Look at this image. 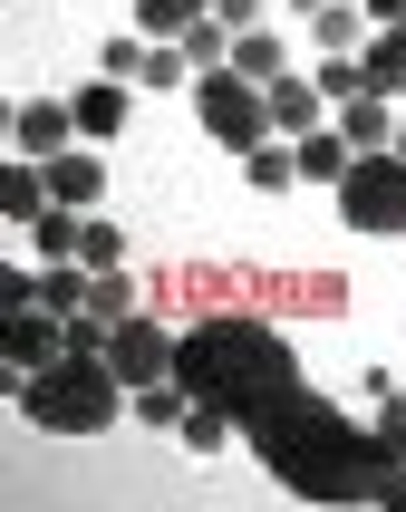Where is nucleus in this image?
Instances as JSON below:
<instances>
[{"instance_id":"22","label":"nucleus","mask_w":406,"mask_h":512,"mask_svg":"<svg viewBox=\"0 0 406 512\" xmlns=\"http://www.w3.org/2000/svg\"><path fill=\"white\" fill-rule=\"evenodd\" d=\"M319 97H329V107H348V97H368V58H358V49L319 58Z\"/></svg>"},{"instance_id":"19","label":"nucleus","mask_w":406,"mask_h":512,"mask_svg":"<svg viewBox=\"0 0 406 512\" xmlns=\"http://www.w3.org/2000/svg\"><path fill=\"white\" fill-rule=\"evenodd\" d=\"M184 416H194V397H184V377H155V387H136V426L174 435Z\"/></svg>"},{"instance_id":"27","label":"nucleus","mask_w":406,"mask_h":512,"mask_svg":"<svg viewBox=\"0 0 406 512\" xmlns=\"http://www.w3.org/2000/svg\"><path fill=\"white\" fill-rule=\"evenodd\" d=\"M377 435H387V455L406 464V387H397V397H377Z\"/></svg>"},{"instance_id":"29","label":"nucleus","mask_w":406,"mask_h":512,"mask_svg":"<svg viewBox=\"0 0 406 512\" xmlns=\"http://www.w3.org/2000/svg\"><path fill=\"white\" fill-rule=\"evenodd\" d=\"M290 10H329V0H290Z\"/></svg>"},{"instance_id":"15","label":"nucleus","mask_w":406,"mask_h":512,"mask_svg":"<svg viewBox=\"0 0 406 512\" xmlns=\"http://www.w3.org/2000/svg\"><path fill=\"white\" fill-rule=\"evenodd\" d=\"M242 174H252V194H290V184H300V145L261 136L252 155H242Z\"/></svg>"},{"instance_id":"14","label":"nucleus","mask_w":406,"mask_h":512,"mask_svg":"<svg viewBox=\"0 0 406 512\" xmlns=\"http://www.w3.org/2000/svg\"><path fill=\"white\" fill-rule=\"evenodd\" d=\"M368 87L377 97H406V20H387V29H368Z\"/></svg>"},{"instance_id":"10","label":"nucleus","mask_w":406,"mask_h":512,"mask_svg":"<svg viewBox=\"0 0 406 512\" xmlns=\"http://www.w3.org/2000/svg\"><path fill=\"white\" fill-rule=\"evenodd\" d=\"M319 107H329V97H319V78H271V136H310L319 126Z\"/></svg>"},{"instance_id":"4","label":"nucleus","mask_w":406,"mask_h":512,"mask_svg":"<svg viewBox=\"0 0 406 512\" xmlns=\"http://www.w3.org/2000/svg\"><path fill=\"white\" fill-rule=\"evenodd\" d=\"M165 300H242L252 290L261 310H348L339 281H310V271H165Z\"/></svg>"},{"instance_id":"2","label":"nucleus","mask_w":406,"mask_h":512,"mask_svg":"<svg viewBox=\"0 0 406 512\" xmlns=\"http://www.w3.org/2000/svg\"><path fill=\"white\" fill-rule=\"evenodd\" d=\"M174 377H184V397L223 406L232 426H242V416H261L271 397L300 387V358L271 329V310H203L184 329V348H174Z\"/></svg>"},{"instance_id":"16","label":"nucleus","mask_w":406,"mask_h":512,"mask_svg":"<svg viewBox=\"0 0 406 512\" xmlns=\"http://www.w3.org/2000/svg\"><path fill=\"white\" fill-rule=\"evenodd\" d=\"M339 136L358 145V155H368V145H397V116H387V97H377V87H368V97H348V107H339Z\"/></svg>"},{"instance_id":"9","label":"nucleus","mask_w":406,"mask_h":512,"mask_svg":"<svg viewBox=\"0 0 406 512\" xmlns=\"http://www.w3.org/2000/svg\"><path fill=\"white\" fill-rule=\"evenodd\" d=\"M49 203H58V194H49V165H39V155H10V165H0V213H10L20 232L39 223Z\"/></svg>"},{"instance_id":"18","label":"nucleus","mask_w":406,"mask_h":512,"mask_svg":"<svg viewBox=\"0 0 406 512\" xmlns=\"http://www.w3.org/2000/svg\"><path fill=\"white\" fill-rule=\"evenodd\" d=\"M223 68H242L252 87H271L290 58H281V39H271V29H232V58H223Z\"/></svg>"},{"instance_id":"28","label":"nucleus","mask_w":406,"mask_h":512,"mask_svg":"<svg viewBox=\"0 0 406 512\" xmlns=\"http://www.w3.org/2000/svg\"><path fill=\"white\" fill-rule=\"evenodd\" d=\"M358 10H368L377 29H387V20H406V0H358Z\"/></svg>"},{"instance_id":"13","label":"nucleus","mask_w":406,"mask_h":512,"mask_svg":"<svg viewBox=\"0 0 406 512\" xmlns=\"http://www.w3.org/2000/svg\"><path fill=\"white\" fill-rule=\"evenodd\" d=\"M300 145V184H339L348 165H358V145L339 136V126H310V136H290Z\"/></svg>"},{"instance_id":"1","label":"nucleus","mask_w":406,"mask_h":512,"mask_svg":"<svg viewBox=\"0 0 406 512\" xmlns=\"http://www.w3.org/2000/svg\"><path fill=\"white\" fill-rule=\"evenodd\" d=\"M242 445H252V455L271 464V484L300 493V503H387V484L406 474V464L387 455L377 416L368 426L339 416V397H319L310 377H300L290 397H271L261 416H242Z\"/></svg>"},{"instance_id":"24","label":"nucleus","mask_w":406,"mask_h":512,"mask_svg":"<svg viewBox=\"0 0 406 512\" xmlns=\"http://www.w3.org/2000/svg\"><path fill=\"white\" fill-rule=\"evenodd\" d=\"M194 78V58H184V39H165V49H145V78L136 87H184Z\"/></svg>"},{"instance_id":"30","label":"nucleus","mask_w":406,"mask_h":512,"mask_svg":"<svg viewBox=\"0 0 406 512\" xmlns=\"http://www.w3.org/2000/svg\"><path fill=\"white\" fill-rule=\"evenodd\" d=\"M397 155H406V116H397Z\"/></svg>"},{"instance_id":"26","label":"nucleus","mask_w":406,"mask_h":512,"mask_svg":"<svg viewBox=\"0 0 406 512\" xmlns=\"http://www.w3.org/2000/svg\"><path fill=\"white\" fill-rule=\"evenodd\" d=\"M97 78H145V39H107L97 49Z\"/></svg>"},{"instance_id":"6","label":"nucleus","mask_w":406,"mask_h":512,"mask_svg":"<svg viewBox=\"0 0 406 512\" xmlns=\"http://www.w3.org/2000/svg\"><path fill=\"white\" fill-rule=\"evenodd\" d=\"M194 116H203V136H213V145L252 155V145L271 136V87H252L242 68H203V78H194Z\"/></svg>"},{"instance_id":"11","label":"nucleus","mask_w":406,"mask_h":512,"mask_svg":"<svg viewBox=\"0 0 406 512\" xmlns=\"http://www.w3.org/2000/svg\"><path fill=\"white\" fill-rule=\"evenodd\" d=\"M68 107H78V136H87V145H116V126H126V78H97V87H78Z\"/></svg>"},{"instance_id":"3","label":"nucleus","mask_w":406,"mask_h":512,"mask_svg":"<svg viewBox=\"0 0 406 512\" xmlns=\"http://www.w3.org/2000/svg\"><path fill=\"white\" fill-rule=\"evenodd\" d=\"M10 406L39 435H107L116 416H136V387L116 377V358H49L10 377Z\"/></svg>"},{"instance_id":"5","label":"nucleus","mask_w":406,"mask_h":512,"mask_svg":"<svg viewBox=\"0 0 406 512\" xmlns=\"http://www.w3.org/2000/svg\"><path fill=\"white\" fill-rule=\"evenodd\" d=\"M339 223L377 232V242H406V155L397 145H368V155L339 174Z\"/></svg>"},{"instance_id":"8","label":"nucleus","mask_w":406,"mask_h":512,"mask_svg":"<svg viewBox=\"0 0 406 512\" xmlns=\"http://www.w3.org/2000/svg\"><path fill=\"white\" fill-rule=\"evenodd\" d=\"M10 136H20V155H68V136H78V107H49V97H29L20 116H10Z\"/></svg>"},{"instance_id":"21","label":"nucleus","mask_w":406,"mask_h":512,"mask_svg":"<svg viewBox=\"0 0 406 512\" xmlns=\"http://www.w3.org/2000/svg\"><path fill=\"white\" fill-rule=\"evenodd\" d=\"M203 10H213V0H136V29H145V39H184Z\"/></svg>"},{"instance_id":"25","label":"nucleus","mask_w":406,"mask_h":512,"mask_svg":"<svg viewBox=\"0 0 406 512\" xmlns=\"http://www.w3.org/2000/svg\"><path fill=\"white\" fill-rule=\"evenodd\" d=\"M78 261H87V271H116V261H126V232H116V223H87Z\"/></svg>"},{"instance_id":"7","label":"nucleus","mask_w":406,"mask_h":512,"mask_svg":"<svg viewBox=\"0 0 406 512\" xmlns=\"http://www.w3.org/2000/svg\"><path fill=\"white\" fill-rule=\"evenodd\" d=\"M174 348H184V329H165V319H116L107 329V358L126 387H155V377H174Z\"/></svg>"},{"instance_id":"20","label":"nucleus","mask_w":406,"mask_h":512,"mask_svg":"<svg viewBox=\"0 0 406 512\" xmlns=\"http://www.w3.org/2000/svg\"><path fill=\"white\" fill-rule=\"evenodd\" d=\"M29 242H39V261H78V242H87V223L68 213V203H49L39 223H29Z\"/></svg>"},{"instance_id":"17","label":"nucleus","mask_w":406,"mask_h":512,"mask_svg":"<svg viewBox=\"0 0 406 512\" xmlns=\"http://www.w3.org/2000/svg\"><path fill=\"white\" fill-rule=\"evenodd\" d=\"M97 184H107V165H97L87 145H68V155H49V194H58V203H97Z\"/></svg>"},{"instance_id":"12","label":"nucleus","mask_w":406,"mask_h":512,"mask_svg":"<svg viewBox=\"0 0 406 512\" xmlns=\"http://www.w3.org/2000/svg\"><path fill=\"white\" fill-rule=\"evenodd\" d=\"M368 10H358V0H329V10H310V49L319 58H339V49H368Z\"/></svg>"},{"instance_id":"23","label":"nucleus","mask_w":406,"mask_h":512,"mask_svg":"<svg viewBox=\"0 0 406 512\" xmlns=\"http://www.w3.org/2000/svg\"><path fill=\"white\" fill-rule=\"evenodd\" d=\"M87 310H97V319H136V281H126V261L87 281Z\"/></svg>"}]
</instances>
